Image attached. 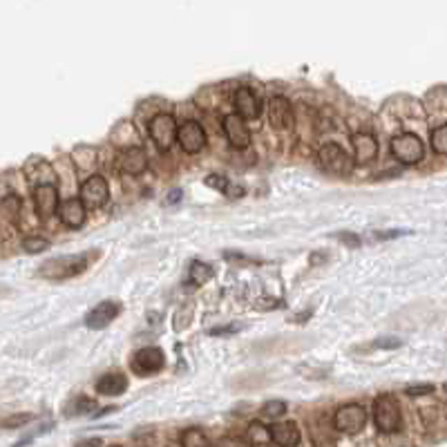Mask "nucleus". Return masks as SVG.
<instances>
[{"mask_svg":"<svg viewBox=\"0 0 447 447\" xmlns=\"http://www.w3.org/2000/svg\"><path fill=\"white\" fill-rule=\"evenodd\" d=\"M271 437H273V443H278L282 447H295L300 445L302 437H300V430H297L295 423L286 420V423H275V425H271Z\"/></svg>","mask_w":447,"mask_h":447,"instance_id":"obj_18","label":"nucleus"},{"mask_svg":"<svg viewBox=\"0 0 447 447\" xmlns=\"http://www.w3.org/2000/svg\"><path fill=\"white\" fill-rule=\"evenodd\" d=\"M443 389H445V394H447V383H445V385H443Z\"/></svg>","mask_w":447,"mask_h":447,"instance_id":"obj_38","label":"nucleus"},{"mask_svg":"<svg viewBox=\"0 0 447 447\" xmlns=\"http://www.w3.org/2000/svg\"><path fill=\"white\" fill-rule=\"evenodd\" d=\"M81 445H101V439H87V441H81Z\"/></svg>","mask_w":447,"mask_h":447,"instance_id":"obj_37","label":"nucleus"},{"mask_svg":"<svg viewBox=\"0 0 447 447\" xmlns=\"http://www.w3.org/2000/svg\"><path fill=\"white\" fill-rule=\"evenodd\" d=\"M367 425V411L358 403H349L345 407H340L334 416V427L342 434H349V437H356Z\"/></svg>","mask_w":447,"mask_h":447,"instance_id":"obj_5","label":"nucleus"},{"mask_svg":"<svg viewBox=\"0 0 447 447\" xmlns=\"http://www.w3.org/2000/svg\"><path fill=\"white\" fill-rule=\"evenodd\" d=\"M183 197V190H173V192H170L168 194V197H166V204H179V199Z\"/></svg>","mask_w":447,"mask_h":447,"instance_id":"obj_36","label":"nucleus"},{"mask_svg":"<svg viewBox=\"0 0 447 447\" xmlns=\"http://www.w3.org/2000/svg\"><path fill=\"white\" fill-rule=\"evenodd\" d=\"M48 248H50V242L45 237H41V235H29V237L22 239V250L29 253V255L41 253V250H48Z\"/></svg>","mask_w":447,"mask_h":447,"instance_id":"obj_24","label":"nucleus"},{"mask_svg":"<svg viewBox=\"0 0 447 447\" xmlns=\"http://www.w3.org/2000/svg\"><path fill=\"white\" fill-rule=\"evenodd\" d=\"M119 313H121V304H119V302H112V300L99 302V304L85 315V327H87V329H106Z\"/></svg>","mask_w":447,"mask_h":447,"instance_id":"obj_13","label":"nucleus"},{"mask_svg":"<svg viewBox=\"0 0 447 447\" xmlns=\"http://www.w3.org/2000/svg\"><path fill=\"white\" fill-rule=\"evenodd\" d=\"M400 235H407V231H398V228H394V231H378V233H374V239L385 242V239H396Z\"/></svg>","mask_w":447,"mask_h":447,"instance_id":"obj_34","label":"nucleus"},{"mask_svg":"<svg viewBox=\"0 0 447 447\" xmlns=\"http://www.w3.org/2000/svg\"><path fill=\"white\" fill-rule=\"evenodd\" d=\"M336 237L340 239V242L349 244V246H360V237H356L353 233H338Z\"/></svg>","mask_w":447,"mask_h":447,"instance_id":"obj_35","label":"nucleus"},{"mask_svg":"<svg viewBox=\"0 0 447 447\" xmlns=\"http://www.w3.org/2000/svg\"><path fill=\"white\" fill-rule=\"evenodd\" d=\"M213 278V267L204 264V262H192L188 271V282L194 286H201Z\"/></svg>","mask_w":447,"mask_h":447,"instance_id":"obj_22","label":"nucleus"},{"mask_svg":"<svg viewBox=\"0 0 447 447\" xmlns=\"http://www.w3.org/2000/svg\"><path fill=\"white\" fill-rule=\"evenodd\" d=\"M400 345H403V340L400 338H394V336H385V338H378L374 342L376 349H398Z\"/></svg>","mask_w":447,"mask_h":447,"instance_id":"obj_30","label":"nucleus"},{"mask_svg":"<svg viewBox=\"0 0 447 447\" xmlns=\"http://www.w3.org/2000/svg\"><path fill=\"white\" fill-rule=\"evenodd\" d=\"M206 183H208L211 188H217V190H222V192H224V188L228 186V179H226V177H222V175H211L208 179H206Z\"/></svg>","mask_w":447,"mask_h":447,"instance_id":"obj_33","label":"nucleus"},{"mask_svg":"<svg viewBox=\"0 0 447 447\" xmlns=\"http://www.w3.org/2000/svg\"><path fill=\"white\" fill-rule=\"evenodd\" d=\"M119 168L123 175H130V177H139L146 173L148 168V155L143 148L134 146L128 148V150H123V155L119 157Z\"/></svg>","mask_w":447,"mask_h":447,"instance_id":"obj_15","label":"nucleus"},{"mask_svg":"<svg viewBox=\"0 0 447 447\" xmlns=\"http://www.w3.org/2000/svg\"><path fill=\"white\" fill-rule=\"evenodd\" d=\"M351 146L353 152H356V164L358 166H367L371 164L378 157V141L371 132H356L351 134Z\"/></svg>","mask_w":447,"mask_h":447,"instance_id":"obj_14","label":"nucleus"},{"mask_svg":"<svg viewBox=\"0 0 447 447\" xmlns=\"http://www.w3.org/2000/svg\"><path fill=\"white\" fill-rule=\"evenodd\" d=\"M374 420L376 427L383 434H396L403 425V414H400V405L394 396L383 394L374 400Z\"/></svg>","mask_w":447,"mask_h":447,"instance_id":"obj_1","label":"nucleus"},{"mask_svg":"<svg viewBox=\"0 0 447 447\" xmlns=\"http://www.w3.org/2000/svg\"><path fill=\"white\" fill-rule=\"evenodd\" d=\"M318 162H320V166L327 170V173L340 175V177L349 175L351 168H353L349 155L342 150L338 143H325L322 148H320V150H318Z\"/></svg>","mask_w":447,"mask_h":447,"instance_id":"obj_6","label":"nucleus"},{"mask_svg":"<svg viewBox=\"0 0 447 447\" xmlns=\"http://www.w3.org/2000/svg\"><path fill=\"white\" fill-rule=\"evenodd\" d=\"M246 439H248L250 445H269L273 441L271 427H267L264 423H260V420L250 423L248 430H246Z\"/></svg>","mask_w":447,"mask_h":447,"instance_id":"obj_20","label":"nucleus"},{"mask_svg":"<svg viewBox=\"0 0 447 447\" xmlns=\"http://www.w3.org/2000/svg\"><path fill=\"white\" fill-rule=\"evenodd\" d=\"M177 143L181 146V150L186 155H197L206 148V132L201 128V123L197 121H186L179 125L177 132Z\"/></svg>","mask_w":447,"mask_h":447,"instance_id":"obj_10","label":"nucleus"},{"mask_svg":"<svg viewBox=\"0 0 447 447\" xmlns=\"http://www.w3.org/2000/svg\"><path fill=\"white\" fill-rule=\"evenodd\" d=\"M164 364H166V356L159 347H143V349L136 351L134 358H132V369L141 376L162 371Z\"/></svg>","mask_w":447,"mask_h":447,"instance_id":"obj_11","label":"nucleus"},{"mask_svg":"<svg viewBox=\"0 0 447 447\" xmlns=\"http://www.w3.org/2000/svg\"><path fill=\"white\" fill-rule=\"evenodd\" d=\"M85 267H87L85 255H63V257H54V260L45 262V264H41L38 273L48 280H65V278H74V275L83 273Z\"/></svg>","mask_w":447,"mask_h":447,"instance_id":"obj_2","label":"nucleus"},{"mask_svg":"<svg viewBox=\"0 0 447 447\" xmlns=\"http://www.w3.org/2000/svg\"><path fill=\"white\" fill-rule=\"evenodd\" d=\"M224 194H226V199H242L246 194V188L239 186V183L228 181V186L224 188Z\"/></svg>","mask_w":447,"mask_h":447,"instance_id":"obj_31","label":"nucleus"},{"mask_svg":"<svg viewBox=\"0 0 447 447\" xmlns=\"http://www.w3.org/2000/svg\"><path fill=\"white\" fill-rule=\"evenodd\" d=\"M181 445L186 447H201V445H211V441L204 437V432L192 427V430H186L181 434Z\"/></svg>","mask_w":447,"mask_h":447,"instance_id":"obj_23","label":"nucleus"},{"mask_svg":"<svg viewBox=\"0 0 447 447\" xmlns=\"http://www.w3.org/2000/svg\"><path fill=\"white\" fill-rule=\"evenodd\" d=\"M432 148L434 152L447 157V125H441V128L432 132Z\"/></svg>","mask_w":447,"mask_h":447,"instance_id":"obj_26","label":"nucleus"},{"mask_svg":"<svg viewBox=\"0 0 447 447\" xmlns=\"http://www.w3.org/2000/svg\"><path fill=\"white\" fill-rule=\"evenodd\" d=\"M235 110L244 119H257L262 114V101L250 87H239L235 92Z\"/></svg>","mask_w":447,"mask_h":447,"instance_id":"obj_17","label":"nucleus"},{"mask_svg":"<svg viewBox=\"0 0 447 447\" xmlns=\"http://www.w3.org/2000/svg\"><path fill=\"white\" fill-rule=\"evenodd\" d=\"M264 418H280L286 414V403L284 400H267L264 405H262V411H260Z\"/></svg>","mask_w":447,"mask_h":447,"instance_id":"obj_25","label":"nucleus"},{"mask_svg":"<svg viewBox=\"0 0 447 447\" xmlns=\"http://www.w3.org/2000/svg\"><path fill=\"white\" fill-rule=\"evenodd\" d=\"M78 197L83 199V204L87 206V208H101V206H106L108 199H110V186H108V181L103 179L101 175L87 177V179L81 183Z\"/></svg>","mask_w":447,"mask_h":447,"instance_id":"obj_8","label":"nucleus"},{"mask_svg":"<svg viewBox=\"0 0 447 447\" xmlns=\"http://www.w3.org/2000/svg\"><path fill=\"white\" fill-rule=\"evenodd\" d=\"M148 132H150V139L155 141V146L159 148V150H168V148L177 141L179 125H177L173 114L159 112L150 119V123H148Z\"/></svg>","mask_w":447,"mask_h":447,"instance_id":"obj_4","label":"nucleus"},{"mask_svg":"<svg viewBox=\"0 0 447 447\" xmlns=\"http://www.w3.org/2000/svg\"><path fill=\"white\" fill-rule=\"evenodd\" d=\"M97 403L87 396H76L70 405H67L65 414L67 416H85V414H94Z\"/></svg>","mask_w":447,"mask_h":447,"instance_id":"obj_21","label":"nucleus"},{"mask_svg":"<svg viewBox=\"0 0 447 447\" xmlns=\"http://www.w3.org/2000/svg\"><path fill=\"white\" fill-rule=\"evenodd\" d=\"M237 331H242V325H228V327H215L211 329L208 334L211 336H233Z\"/></svg>","mask_w":447,"mask_h":447,"instance_id":"obj_32","label":"nucleus"},{"mask_svg":"<svg viewBox=\"0 0 447 447\" xmlns=\"http://www.w3.org/2000/svg\"><path fill=\"white\" fill-rule=\"evenodd\" d=\"M392 155L396 162L405 166H414L423 162V157H425V146H423L420 136H416L414 132H403L392 139Z\"/></svg>","mask_w":447,"mask_h":447,"instance_id":"obj_3","label":"nucleus"},{"mask_svg":"<svg viewBox=\"0 0 447 447\" xmlns=\"http://www.w3.org/2000/svg\"><path fill=\"white\" fill-rule=\"evenodd\" d=\"M128 389V378L123 374H106L97 381V394L101 396H121Z\"/></svg>","mask_w":447,"mask_h":447,"instance_id":"obj_19","label":"nucleus"},{"mask_svg":"<svg viewBox=\"0 0 447 447\" xmlns=\"http://www.w3.org/2000/svg\"><path fill=\"white\" fill-rule=\"evenodd\" d=\"M59 188L54 183L45 181V183H36L34 186V208H36L41 220H48V217H54L59 213Z\"/></svg>","mask_w":447,"mask_h":447,"instance_id":"obj_7","label":"nucleus"},{"mask_svg":"<svg viewBox=\"0 0 447 447\" xmlns=\"http://www.w3.org/2000/svg\"><path fill=\"white\" fill-rule=\"evenodd\" d=\"M224 134L228 143H231L235 150H246L250 146V130L246 125V119L239 117L237 112L226 114L224 117Z\"/></svg>","mask_w":447,"mask_h":447,"instance_id":"obj_9","label":"nucleus"},{"mask_svg":"<svg viewBox=\"0 0 447 447\" xmlns=\"http://www.w3.org/2000/svg\"><path fill=\"white\" fill-rule=\"evenodd\" d=\"M269 121L273 128L289 130L293 128V106L286 97H273L269 103Z\"/></svg>","mask_w":447,"mask_h":447,"instance_id":"obj_12","label":"nucleus"},{"mask_svg":"<svg viewBox=\"0 0 447 447\" xmlns=\"http://www.w3.org/2000/svg\"><path fill=\"white\" fill-rule=\"evenodd\" d=\"M31 418H34L31 414H14V416H9V418H3V420H0V427H5V430L22 427V425H27V423H29Z\"/></svg>","mask_w":447,"mask_h":447,"instance_id":"obj_28","label":"nucleus"},{"mask_svg":"<svg viewBox=\"0 0 447 447\" xmlns=\"http://www.w3.org/2000/svg\"><path fill=\"white\" fill-rule=\"evenodd\" d=\"M74 162L81 168H87L97 162V152L92 150V148H78V150L74 152Z\"/></svg>","mask_w":447,"mask_h":447,"instance_id":"obj_27","label":"nucleus"},{"mask_svg":"<svg viewBox=\"0 0 447 447\" xmlns=\"http://www.w3.org/2000/svg\"><path fill=\"white\" fill-rule=\"evenodd\" d=\"M405 394L411 398H420V396H430L434 394V385H411L405 389Z\"/></svg>","mask_w":447,"mask_h":447,"instance_id":"obj_29","label":"nucleus"},{"mask_svg":"<svg viewBox=\"0 0 447 447\" xmlns=\"http://www.w3.org/2000/svg\"><path fill=\"white\" fill-rule=\"evenodd\" d=\"M85 208L87 206L83 204L81 197H70V199H65L61 201L59 206V217H61V222L67 226V228H81L85 224Z\"/></svg>","mask_w":447,"mask_h":447,"instance_id":"obj_16","label":"nucleus"}]
</instances>
